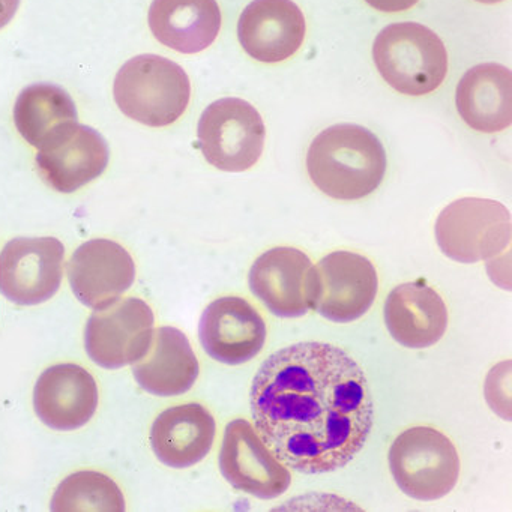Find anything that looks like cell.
<instances>
[{
	"label": "cell",
	"mask_w": 512,
	"mask_h": 512,
	"mask_svg": "<svg viewBox=\"0 0 512 512\" xmlns=\"http://www.w3.org/2000/svg\"><path fill=\"white\" fill-rule=\"evenodd\" d=\"M257 434L278 461L316 475L346 467L364 448L374 421L361 365L320 341L272 353L251 386Z\"/></svg>",
	"instance_id": "6da1fadb"
},
{
	"label": "cell",
	"mask_w": 512,
	"mask_h": 512,
	"mask_svg": "<svg viewBox=\"0 0 512 512\" xmlns=\"http://www.w3.org/2000/svg\"><path fill=\"white\" fill-rule=\"evenodd\" d=\"M307 170L313 184L337 200H359L380 187L386 173V152L370 130L338 124L311 143Z\"/></svg>",
	"instance_id": "7a4b0ae2"
},
{
	"label": "cell",
	"mask_w": 512,
	"mask_h": 512,
	"mask_svg": "<svg viewBox=\"0 0 512 512\" xmlns=\"http://www.w3.org/2000/svg\"><path fill=\"white\" fill-rule=\"evenodd\" d=\"M113 97L119 110L146 127L163 128L182 118L191 98L184 68L157 55H140L116 74Z\"/></svg>",
	"instance_id": "3957f363"
},
{
	"label": "cell",
	"mask_w": 512,
	"mask_h": 512,
	"mask_svg": "<svg viewBox=\"0 0 512 512\" xmlns=\"http://www.w3.org/2000/svg\"><path fill=\"white\" fill-rule=\"evenodd\" d=\"M373 59L383 80L410 97L436 91L448 74L442 40L418 23L386 26L374 41Z\"/></svg>",
	"instance_id": "277c9868"
},
{
	"label": "cell",
	"mask_w": 512,
	"mask_h": 512,
	"mask_svg": "<svg viewBox=\"0 0 512 512\" xmlns=\"http://www.w3.org/2000/svg\"><path fill=\"white\" fill-rule=\"evenodd\" d=\"M389 469L406 496L428 502L454 490L460 457L446 434L418 425L395 437L389 448Z\"/></svg>",
	"instance_id": "5b68a950"
},
{
	"label": "cell",
	"mask_w": 512,
	"mask_h": 512,
	"mask_svg": "<svg viewBox=\"0 0 512 512\" xmlns=\"http://www.w3.org/2000/svg\"><path fill=\"white\" fill-rule=\"evenodd\" d=\"M436 239L449 259L476 263L493 259L511 244V214L496 200H455L440 212Z\"/></svg>",
	"instance_id": "8992f818"
},
{
	"label": "cell",
	"mask_w": 512,
	"mask_h": 512,
	"mask_svg": "<svg viewBox=\"0 0 512 512\" xmlns=\"http://www.w3.org/2000/svg\"><path fill=\"white\" fill-rule=\"evenodd\" d=\"M197 137L211 166L236 173L256 166L263 154L266 130L262 116L250 103L223 98L206 107Z\"/></svg>",
	"instance_id": "52a82bcc"
},
{
	"label": "cell",
	"mask_w": 512,
	"mask_h": 512,
	"mask_svg": "<svg viewBox=\"0 0 512 512\" xmlns=\"http://www.w3.org/2000/svg\"><path fill=\"white\" fill-rule=\"evenodd\" d=\"M154 323V311L143 299H118L89 317L86 352L107 370L136 364L151 346Z\"/></svg>",
	"instance_id": "ba28073f"
},
{
	"label": "cell",
	"mask_w": 512,
	"mask_h": 512,
	"mask_svg": "<svg viewBox=\"0 0 512 512\" xmlns=\"http://www.w3.org/2000/svg\"><path fill=\"white\" fill-rule=\"evenodd\" d=\"M248 281L253 295L274 316L295 319L314 308L316 266L298 248L275 247L266 251L251 266Z\"/></svg>",
	"instance_id": "9c48e42d"
},
{
	"label": "cell",
	"mask_w": 512,
	"mask_h": 512,
	"mask_svg": "<svg viewBox=\"0 0 512 512\" xmlns=\"http://www.w3.org/2000/svg\"><path fill=\"white\" fill-rule=\"evenodd\" d=\"M65 247L56 238H16L0 253V290L13 304H44L58 293Z\"/></svg>",
	"instance_id": "30bf717a"
},
{
	"label": "cell",
	"mask_w": 512,
	"mask_h": 512,
	"mask_svg": "<svg viewBox=\"0 0 512 512\" xmlns=\"http://www.w3.org/2000/svg\"><path fill=\"white\" fill-rule=\"evenodd\" d=\"M220 470L233 488L257 499L280 497L292 484L289 469L275 458L256 428L245 419H235L224 431Z\"/></svg>",
	"instance_id": "8fae6325"
},
{
	"label": "cell",
	"mask_w": 512,
	"mask_h": 512,
	"mask_svg": "<svg viewBox=\"0 0 512 512\" xmlns=\"http://www.w3.org/2000/svg\"><path fill=\"white\" fill-rule=\"evenodd\" d=\"M314 311L335 323L361 319L373 307L379 278L371 260L352 251H334L316 265Z\"/></svg>",
	"instance_id": "7c38bea8"
},
{
	"label": "cell",
	"mask_w": 512,
	"mask_h": 512,
	"mask_svg": "<svg viewBox=\"0 0 512 512\" xmlns=\"http://www.w3.org/2000/svg\"><path fill=\"white\" fill-rule=\"evenodd\" d=\"M106 139L86 125H68L38 149L37 166L41 178L59 193H76L100 178L109 166Z\"/></svg>",
	"instance_id": "4fadbf2b"
},
{
	"label": "cell",
	"mask_w": 512,
	"mask_h": 512,
	"mask_svg": "<svg viewBox=\"0 0 512 512\" xmlns=\"http://www.w3.org/2000/svg\"><path fill=\"white\" fill-rule=\"evenodd\" d=\"M200 343L215 361L242 365L262 352L266 323L247 299L224 296L203 311L199 325Z\"/></svg>",
	"instance_id": "5bb4252c"
},
{
	"label": "cell",
	"mask_w": 512,
	"mask_h": 512,
	"mask_svg": "<svg viewBox=\"0 0 512 512\" xmlns=\"http://www.w3.org/2000/svg\"><path fill=\"white\" fill-rule=\"evenodd\" d=\"M71 289L86 307L101 310L118 301L136 280V263L127 248L110 239L80 245L68 262Z\"/></svg>",
	"instance_id": "9a60e30c"
},
{
	"label": "cell",
	"mask_w": 512,
	"mask_h": 512,
	"mask_svg": "<svg viewBox=\"0 0 512 512\" xmlns=\"http://www.w3.org/2000/svg\"><path fill=\"white\" fill-rule=\"evenodd\" d=\"M305 32L304 14L292 0H253L238 25L242 49L262 64H280L295 56Z\"/></svg>",
	"instance_id": "2e32d148"
},
{
	"label": "cell",
	"mask_w": 512,
	"mask_h": 512,
	"mask_svg": "<svg viewBox=\"0 0 512 512\" xmlns=\"http://www.w3.org/2000/svg\"><path fill=\"white\" fill-rule=\"evenodd\" d=\"M34 407L47 427L58 431L77 430L88 424L97 412V382L80 365H53L37 380Z\"/></svg>",
	"instance_id": "e0dca14e"
},
{
	"label": "cell",
	"mask_w": 512,
	"mask_h": 512,
	"mask_svg": "<svg viewBox=\"0 0 512 512\" xmlns=\"http://www.w3.org/2000/svg\"><path fill=\"white\" fill-rule=\"evenodd\" d=\"M385 325L401 346L427 349L445 335L448 308L442 296L424 281L400 284L386 299Z\"/></svg>",
	"instance_id": "ac0fdd59"
},
{
	"label": "cell",
	"mask_w": 512,
	"mask_h": 512,
	"mask_svg": "<svg viewBox=\"0 0 512 512\" xmlns=\"http://www.w3.org/2000/svg\"><path fill=\"white\" fill-rule=\"evenodd\" d=\"M215 434L217 422L202 404L169 407L152 424V451L166 466L187 469L209 454Z\"/></svg>",
	"instance_id": "d6986e66"
},
{
	"label": "cell",
	"mask_w": 512,
	"mask_h": 512,
	"mask_svg": "<svg viewBox=\"0 0 512 512\" xmlns=\"http://www.w3.org/2000/svg\"><path fill=\"white\" fill-rule=\"evenodd\" d=\"M133 373L140 388L149 394L175 397L193 388L200 365L184 332L163 326L154 331L151 346L136 362Z\"/></svg>",
	"instance_id": "ffe728a7"
},
{
	"label": "cell",
	"mask_w": 512,
	"mask_h": 512,
	"mask_svg": "<svg viewBox=\"0 0 512 512\" xmlns=\"http://www.w3.org/2000/svg\"><path fill=\"white\" fill-rule=\"evenodd\" d=\"M148 23L152 35L163 46L194 55L217 40L221 10L217 0H154Z\"/></svg>",
	"instance_id": "44dd1931"
},
{
	"label": "cell",
	"mask_w": 512,
	"mask_h": 512,
	"mask_svg": "<svg viewBox=\"0 0 512 512\" xmlns=\"http://www.w3.org/2000/svg\"><path fill=\"white\" fill-rule=\"evenodd\" d=\"M458 115L473 130L493 134L512 124V74L499 64L470 68L457 86Z\"/></svg>",
	"instance_id": "7402d4cb"
},
{
	"label": "cell",
	"mask_w": 512,
	"mask_h": 512,
	"mask_svg": "<svg viewBox=\"0 0 512 512\" xmlns=\"http://www.w3.org/2000/svg\"><path fill=\"white\" fill-rule=\"evenodd\" d=\"M14 125L20 136L41 149L59 131L79 122L71 95L61 86L37 83L20 92L14 104Z\"/></svg>",
	"instance_id": "603a6c76"
},
{
	"label": "cell",
	"mask_w": 512,
	"mask_h": 512,
	"mask_svg": "<svg viewBox=\"0 0 512 512\" xmlns=\"http://www.w3.org/2000/svg\"><path fill=\"white\" fill-rule=\"evenodd\" d=\"M50 509L55 512H124L125 499L110 476L82 470L65 478L53 494Z\"/></svg>",
	"instance_id": "cb8c5ba5"
},
{
	"label": "cell",
	"mask_w": 512,
	"mask_h": 512,
	"mask_svg": "<svg viewBox=\"0 0 512 512\" xmlns=\"http://www.w3.org/2000/svg\"><path fill=\"white\" fill-rule=\"evenodd\" d=\"M365 2L382 13H403L415 7L419 0H365Z\"/></svg>",
	"instance_id": "d4e9b609"
},
{
	"label": "cell",
	"mask_w": 512,
	"mask_h": 512,
	"mask_svg": "<svg viewBox=\"0 0 512 512\" xmlns=\"http://www.w3.org/2000/svg\"><path fill=\"white\" fill-rule=\"evenodd\" d=\"M20 0H0V29L10 25L19 11Z\"/></svg>",
	"instance_id": "484cf974"
},
{
	"label": "cell",
	"mask_w": 512,
	"mask_h": 512,
	"mask_svg": "<svg viewBox=\"0 0 512 512\" xmlns=\"http://www.w3.org/2000/svg\"><path fill=\"white\" fill-rule=\"evenodd\" d=\"M476 2H479V4L494 5L500 4V2H503V0H476Z\"/></svg>",
	"instance_id": "4316f807"
}]
</instances>
